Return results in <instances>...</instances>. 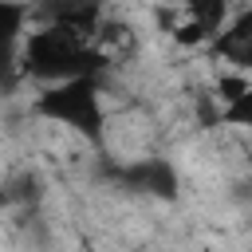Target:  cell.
<instances>
[{
	"mask_svg": "<svg viewBox=\"0 0 252 252\" xmlns=\"http://www.w3.org/2000/svg\"><path fill=\"white\" fill-rule=\"evenodd\" d=\"M248 165H252V158H248Z\"/></svg>",
	"mask_w": 252,
	"mask_h": 252,
	"instance_id": "cell-4",
	"label": "cell"
},
{
	"mask_svg": "<svg viewBox=\"0 0 252 252\" xmlns=\"http://www.w3.org/2000/svg\"><path fill=\"white\" fill-rule=\"evenodd\" d=\"M24 20V12L20 8H0V43H8L12 35H16V24Z\"/></svg>",
	"mask_w": 252,
	"mask_h": 252,
	"instance_id": "cell-3",
	"label": "cell"
},
{
	"mask_svg": "<svg viewBox=\"0 0 252 252\" xmlns=\"http://www.w3.org/2000/svg\"><path fill=\"white\" fill-rule=\"evenodd\" d=\"M39 114L87 134V138H98L102 130V106H98V91L94 83L83 75V79H67L59 87H51L43 98H39Z\"/></svg>",
	"mask_w": 252,
	"mask_h": 252,
	"instance_id": "cell-1",
	"label": "cell"
},
{
	"mask_svg": "<svg viewBox=\"0 0 252 252\" xmlns=\"http://www.w3.org/2000/svg\"><path fill=\"white\" fill-rule=\"evenodd\" d=\"M217 51H224L236 67H252V12H244V16L217 39Z\"/></svg>",
	"mask_w": 252,
	"mask_h": 252,
	"instance_id": "cell-2",
	"label": "cell"
}]
</instances>
